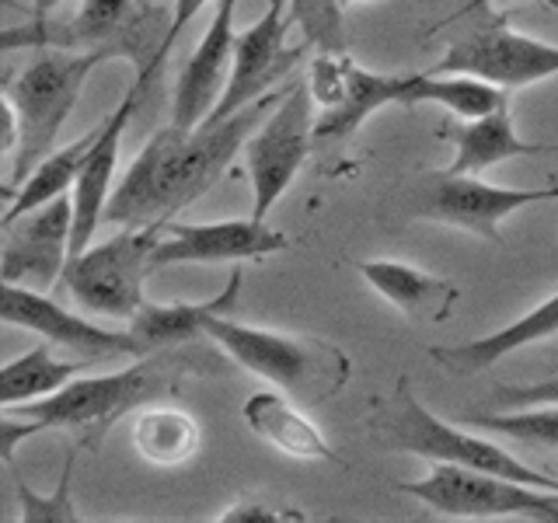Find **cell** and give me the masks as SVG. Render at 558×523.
Masks as SVG:
<instances>
[{
  "label": "cell",
  "mask_w": 558,
  "mask_h": 523,
  "mask_svg": "<svg viewBox=\"0 0 558 523\" xmlns=\"http://www.w3.org/2000/svg\"><path fill=\"white\" fill-rule=\"evenodd\" d=\"M109 60V52L39 49L35 63H28L14 81H8L4 150L11 154V179L4 182V196H11L32 174V168L57 147L87 81Z\"/></svg>",
  "instance_id": "obj_3"
},
{
  "label": "cell",
  "mask_w": 558,
  "mask_h": 523,
  "mask_svg": "<svg viewBox=\"0 0 558 523\" xmlns=\"http://www.w3.org/2000/svg\"><path fill=\"white\" fill-rule=\"evenodd\" d=\"M101 130H105V119L98 122L95 130H87L84 136L70 139L66 147H52L43 161L32 168L28 179L17 185L11 196H4V203H8L4 206V223L28 214V209H39V206H46L52 199L70 196V188H74L77 174L84 168V157H87V150L95 147V139L101 136Z\"/></svg>",
  "instance_id": "obj_25"
},
{
  "label": "cell",
  "mask_w": 558,
  "mask_h": 523,
  "mask_svg": "<svg viewBox=\"0 0 558 523\" xmlns=\"http://www.w3.org/2000/svg\"><path fill=\"white\" fill-rule=\"evenodd\" d=\"M147 0H81L74 14L25 22L0 35L4 52L14 49H74V52H109L112 60H130L136 70V87H147L161 70V46L168 22Z\"/></svg>",
  "instance_id": "obj_5"
},
{
  "label": "cell",
  "mask_w": 558,
  "mask_h": 523,
  "mask_svg": "<svg viewBox=\"0 0 558 523\" xmlns=\"http://www.w3.org/2000/svg\"><path fill=\"white\" fill-rule=\"evenodd\" d=\"M144 87H130L116 109L105 115V130L95 139V147L87 150L84 168L77 174L74 188H70V203H74V244L70 252L81 255L87 244H92L95 231L105 223V209H109L112 188H116V168H119V147H122V133H126L130 119L140 105ZM70 255V258H74Z\"/></svg>",
  "instance_id": "obj_18"
},
{
  "label": "cell",
  "mask_w": 558,
  "mask_h": 523,
  "mask_svg": "<svg viewBox=\"0 0 558 523\" xmlns=\"http://www.w3.org/2000/svg\"><path fill=\"white\" fill-rule=\"evenodd\" d=\"M506 4H513V0H464V8H461V11H453L444 25L464 22V17H475V14H485V11H493V8H506ZM444 25H440V28H444Z\"/></svg>",
  "instance_id": "obj_34"
},
{
  "label": "cell",
  "mask_w": 558,
  "mask_h": 523,
  "mask_svg": "<svg viewBox=\"0 0 558 523\" xmlns=\"http://www.w3.org/2000/svg\"><path fill=\"white\" fill-rule=\"evenodd\" d=\"M314 95L307 81H293L276 109L244 144V171L252 185V217L269 220L276 203L287 196L307 165L314 144Z\"/></svg>",
  "instance_id": "obj_9"
},
{
  "label": "cell",
  "mask_w": 558,
  "mask_h": 523,
  "mask_svg": "<svg viewBox=\"0 0 558 523\" xmlns=\"http://www.w3.org/2000/svg\"><path fill=\"white\" fill-rule=\"evenodd\" d=\"M371 436L384 450L412 453V458H423L429 464L444 461L523 485L558 488V475L531 467L527 461H520L517 453L499 447L496 440H485L475 429H461L458 423H447L433 409H426L423 398L409 388V380H398L395 391L377 401V409L371 415Z\"/></svg>",
  "instance_id": "obj_6"
},
{
  "label": "cell",
  "mask_w": 558,
  "mask_h": 523,
  "mask_svg": "<svg viewBox=\"0 0 558 523\" xmlns=\"http://www.w3.org/2000/svg\"><path fill=\"white\" fill-rule=\"evenodd\" d=\"M290 14L314 52H345L342 0H290Z\"/></svg>",
  "instance_id": "obj_29"
},
{
  "label": "cell",
  "mask_w": 558,
  "mask_h": 523,
  "mask_svg": "<svg viewBox=\"0 0 558 523\" xmlns=\"http://www.w3.org/2000/svg\"><path fill=\"white\" fill-rule=\"evenodd\" d=\"M409 74H377L363 70L345 52H318L311 63V95L322 105L314 122V139H345L353 136L374 112L401 105V87Z\"/></svg>",
  "instance_id": "obj_12"
},
{
  "label": "cell",
  "mask_w": 558,
  "mask_h": 523,
  "mask_svg": "<svg viewBox=\"0 0 558 523\" xmlns=\"http://www.w3.org/2000/svg\"><path fill=\"white\" fill-rule=\"evenodd\" d=\"M287 234L269 220H209L182 223L168 220L165 234L154 248V272L168 266H217V262H262L276 252H287Z\"/></svg>",
  "instance_id": "obj_16"
},
{
  "label": "cell",
  "mask_w": 558,
  "mask_h": 523,
  "mask_svg": "<svg viewBox=\"0 0 558 523\" xmlns=\"http://www.w3.org/2000/svg\"><path fill=\"white\" fill-rule=\"evenodd\" d=\"M429 70L433 74H475L506 92H520V87L558 77V42L523 35L502 17H485V22L471 25L461 39H453L440 63H433Z\"/></svg>",
  "instance_id": "obj_11"
},
{
  "label": "cell",
  "mask_w": 558,
  "mask_h": 523,
  "mask_svg": "<svg viewBox=\"0 0 558 523\" xmlns=\"http://www.w3.org/2000/svg\"><path fill=\"white\" fill-rule=\"evenodd\" d=\"M220 523H301L307 520L304 513H296V510H287V506H269V502H258V499H241V502H231L227 510L217 516Z\"/></svg>",
  "instance_id": "obj_32"
},
{
  "label": "cell",
  "mask_w": 558,
  "mask_h": 523,
  "mask_svg": "<svg viewBox=\"0 0 558 523\" xmlns=\"http://www.w3.org/2000/svg\"><path fill=\"white\" fill-rule=\"evenodd\" d=\"M63 4L66 0H32V22H46V17H52Z\"/></svg>",
  "instance_id": "obj_35"
},
{
  "label": "cell",
  "mask_w": 558,
  "mask_h": 523,
  "mask_svg": "<svg viewBox=\"0 0 558 523\" xmlns=\"http://www.w3.org/2000/svg\"><path fill=\"white\" fill-rule=\"evenodd\" d=\"M436 136L447 139L453 147V161L444 168L450 174H478L485 168L513 161V157H534L548 150L545 144H531V139L520 136L517 122L510 115V105H502V109L478 115V119L440 122Z\"/></svg>",
  "instance_id": "obj_21"
},
{
  "label": "cell",
  "mask_w": 558,
  "mask_h": 523,
  "mask_svg": "<svg viewBox=\"0 0 558 523\" xmlns=\"http://www.w3.org/2000/svg\"><path fill=\"white\" fill-rule=\"evenodd\" d=\"M209 4V0H174L171 4V14H168V32H165V46H161V63L171 52V46L179 42V35L196 22V14Z\"/></svg>",
  "instance_id": "obj_33"
},
{
  "label": "cell",
  "mask_w": 558,
  "mask_h": 523,
  "mask_svg": "<svg viewBox=\"0 0 558 523\" xmlns=\"http://www.w3.org/2000/svg\"><path fill=\"white\" fill-rule=\"evenodd\" d=\"M206 339L241 370L269 380L276 391L301 401L304 409L342 394L353 374V360L339 345L314 336H290L279 328L244 325L231 314H214L206 321Z\"/></svg>",
  "instance_id": "obj_4"
},
{
  "label": "cell",
  "mask_w": 558,
  "mask_h": 523,
  "mask_svg": "<svg viewBox=\"0 0 558 523\" xmlns=\"http://www.w3.org/2000/svg\"><path fill=\"white\" fill-rule=\"evenodd\" d=\"M398 492L418 499L447 520H534L558 523V488H537L485 475L475 467L436 461L418 482H401Z\"/></svg>",
  "instance_id": "obj_8"
},
{
  "label": "cell",
  "mask_w": 558,
  "mask_h": 523,
  "mask_svg": "<svg viewBox=\"0 0 558 523\" xmlns=\"http://www.w3.org/2000/svg\"><path fill=\"white\" fill-rule=\"evenodd\" d=\"M241 283L244 272L234 269L227 287L209 296V301L199 304H144V311L136 314L133 321H126V328L133 331V339L140 345V356L150 353H165V349H182L192 342H209L206 339V321L214 314H234V304L241 296Z\"/></svg>",
  "instance_id": "obj_22"
},
{
  "label": "cell",
  "mask_w": 558,
  "mask_h": 523,
  "mask_svg": "<svg viewBox=\"0 0 558 523\" xmlns=\"http://www.w3.org/2000/svg\"><path fill=\"white\" fill-rule=\"evenodd\" d=\"M74 453L66 458L63 464V478L60 485L52 488L49 496H39L28 482L17 478L14 488H17V502H22V520L25 523H74L81 520V513H74V499H70V482H74Z\"/></svg>",
  "instance_id": "obj_30"
},
{
  "label": "cell",
  "mask_w": 558,
  "mask_h": 523,
  "mask_svg": "<svg viewBox=\"0 0 558 523\" xmlns=\"http://www.w3.org/2000/svg\"><path fill=\"white\" fill-rule=\"evenodd\" d=\"M360 276L377 296L401 311L409 325H444L461 301V287L398 258L360 262Z\"/></svg>",
  "instance_id": "obj_19"
},
{
  "label": "cell",
  "mask_w": 558,
  "mask_h": 523,
  "mask_svg": "<svg viewBox=\"0 0 558 523\" xmlns=\"http://www.w3.org/2000/svg\"><path fill=\"white\" fill-rule=\"evenodd\" d=\"M287 87L262 95L234 115L203 119L192 130L174 126V122L157 130L116 182L105 223L150 227L174 220L223 179V171L234 165L248 136L262 126V119L287 95Z\"/></svg>",
  "instance_id": "obj_1"
},
{
  "label": "cell",
  "mask_w": 558,
  "mask_h": 523,
  "mask_svg": "<svg viewBox=\"0 0 558 523\" xmlns=\"http://www.w3.org/2000/svg\"><path fill=\"white\" fill-rule=\"evenodd\" d=\"M74 244V203L70 196L52 199L39 209L4 223L0 241V279L17 287L46 290L60 283Z\"/></svg>",
  "instance_id": "obj_15"
},
{
  "label": "cell",
  "mask_w": 558,
  "mask_h": 523,
  "mask_svg": "<svg viewBox=\"0 0 558 523\" xmlns=\"http://www.w3.org/2000/svg\"><path fill=\"white\" fill-rule=\"evenodd\" d=\"M147 4H150V0H147Z\"/></svg>",
  "instance_id": "obj_38"
},
{
  "label": "cell",
  "mask_w": 558,
  "mask_h": 523,
  "mask_svg": "<svg viewBox=\"0 0 558 523\" xmlns=\"http://www.w3.org/2000/svg\"><path fill=\"white\" fill-rule=\"evenodd\" d=\"M182 349L140 356L126 370L116 374H81L57 394L4 409L0 412V453H4V461L14 464L17 443L52 429H66L81 443L98 447V440L112 429V423L154 405L157 398L174 391L179 380L196 370L199 363H217L203 349L199 353H182Z\"/></svg>",
  "instance_id": "obj_2"
},
{
  "label": "cell",
  "mask_w": 558,
  "mask_h": 523,
  "mask_svg": "<svg viewBox=\"0 0 558 523\" xmlns=\"http://www.w3.org/2000/svg\"><path fill=\"white\" fill-rule=\"evenodd\" d=\"M551 336H558V293L545 296V301L534 304L527 314H520L517 321L502 325L493 336L458 342V345H433L429 360L458 377H471V374L493 370L506 356H513L534 342H545Z\"/></svg>",
  "instance_id": "obj_20"
},
{
  "label": "cell",
  "mask_w": 558,
  "mask_h": 523,
  "mask_svg": "<svg viewBox=\"0 0 558 523\" xmlns=\"http://www.w3.org/2000/svg\"><path fill=\"white\" fill-rule=\"evenodd\" d=\"M464 426L506 436V440H517L523 447L558 450V401H551V405L499 409L488 415H471V418H464Z\"/></svg>",
  "instance_id": "obj_28"
},
{
  "label": "cell",
  "mask_w": 558,
  "mask_h": 523,
  "mask_svg": "<svg viewBox=\"0 0 558 523\" xmlns=\"http://www.w3.org/2000/svg\"><path fill=\"white\" fill-rule=\"evenodd\" d=\"M360 4H374V0H342V8L349 11V8H360Z\"/></svg>",
  "instance_id": "obj_36"
},
{
  "label": "cell",
  "mask_w": 558,
  "mask_h": 523,
  "mask_svg": "<svg viewBox=\"0 0 558 523\" xmlns=\"http://www.w3.org/2000/svg\"><path fill=\"white\" fill-rule=\"evenodd\" d=\"M558 199V185L545 188H510V185H488L471 174L450 171H423L409 188V214L415 220L447 223L499 244V227L513 214L537 203Z\"/></svg>",
  "instance_id": "obj_10"
},
{
  "label": "cell",
  "mask_w": 558,
  "mask_h": 523,
  "mask_svg": "<svg viewBox=\"0 0 558 523\" xmlns=\"http://www.w3.org/2000/svg\"><path fill=\"white\" fill-rule=\"evenodd\" d=\"M558 401V374L534 380V384H499L496 405L499 409H527V405H551Z\"/></svg>",
  "instance_id": "obj_31"
},
{
  "label": "cell",
  "mask_w": 558,
  "mask_h": 523,
  "mask_svg": "<svg viewBox=\"0 0 558 523\" xmlns=\"http://www.w3.org/2000/svg\"><path fill=\"white\" fill-rule=\"evenodd\" d=\"M133 447L157 467H179L199 450V423L182 409L147 405L133 418Z\"/></svg>",
  "instance_id": "obj_27"
},
{
  "label": "cell",
  "mask_w": 558,
  "mask_h": 523,
  "mask_svg": "<svg viewBox=\"0 0 558 523\" xmlns=\"http://www.w3.org/2000/svg\"><path fill=\"white\" fill-rule=\"evenodd\" d=\"M234 11L238 0H214V17H209L206 35L192 49V57L185 60L179 74V84H174V101H171L174 126L182 130L199 126L220 105L227 77H231L234 66V42H238Z\"/></svg>",
  "instance_id": "obj_17"
},
{
  "label": "cell",
  "mask_w": 558,
  "mask_h": 523,
  "mask_svg": "<svg viewBox=\"0 0 558 523\" xmlns=\"http://www.w3.org/2000/svg\"><path fill=\"white\" fill-rule=\"evenodd\" d=\"M244 423L248 429L266 440L272 450L287 453L293 461H325V464H342L339 453L331 450L325 433L307 418L301 401H293L283 391H262L244 401Z\"/></svg>",
  "instance_id": "obj_23"
},
{
  "label": "cell",
  "mask_w": 558,
  "mask_h": 523,
  "mask_svg": "<svg viewBox=\"0 0 558 523\" xmlns=\"http://www.w3.org/2000/svg\"><path fill=\"white\" fill-rule=\"evenodd\" d=\"M290 28H293L290 0H266V11H262L258 22L238 32L231 77H227L223 98L217 109L209 112V119L234 115L244 105L276 92V87L290 77V70L301 63L307 52V42L290 46L287 39Z\"/></svg>",
  "instance_id": "obj_13"
},
{
  "label": "cell",
  "mask_w": 558,
  "mask_h": 523,
  "mask_svg": "<svg viewBox=\"0 0 558 523\" xmlns=\"http://www.w3.org/2000/svg\"><path fill=\"white\" fill-rule=\"evenodd\" d=\"M401 105H436L458 119H478L510 105V92L475 74H409L401 87Z\"/></svg>",
  "instance_id": "obj_24"
},
{
  "label": "cell",
  "mask_w": 558,
  "mask_h": 523,
  "mask_svg": "<svg viewBox=\"0 0 558 523\" xmlns=\"http://www.w3.org/2000/svg\"><path fill=\"white\" fill-rule=\"evenodd\" d=\"M161 234L165 223L119 227L112 238L87 244L81 255L66 262L60 279L70 301L101 318L133 321L147 304L144 283L154 272V248Z\"/></svg>",
  "instance_id": "obj_7"
},
{
  "label": "cell",
  "mask_w": 558,
  "mask_h": 523,
  "mask_svg": "<svg viewBox=\"0 0 558 523\" xmlns=\"http://www.w3.org/2000/svg\"><path fill=\"white\" fill-rule=\"evenodd\" d=\"M87 363H95V360H84V363L60 360L52 353V342H39L35 349H28L25 356L4 363V370H0V409L57 394L60 388H66L70 380L87 370Z\"/></svg>",
  "instance_id": "obj_26"
},
{
  "label": "cell",
  "mask_w": 558,
  "mask_h": 523,
  "mask_svg": "<svg viewBox=\"0 0 558 523\" xmlns=\"http://www.w3.org/2000/svg\"><path fill=\"white\" fill-rule=\"evenodd\" d=\"M0 318L14 328L35 331L39 339L74 349L84 360H140V345L130 328H105L84 314L66 311L52 296L32 287L4 283L0 293Z\"/></svg>",
  "instance_id": "obj_14"
},
{
  "label": "cell",
  "mask_w": 558,
  "mask_h": 523,
  "mask_svg": "<svg viewBox=\"0 0 558 523\" xmlns=\"http://www.w3.org/2000/svg\"><path fill=\"white\" fill-rule=\"evenodd\" d=\"M551 4H555V8H558V0H551Z\"/></svg>",
  "instance_id": "obj_37"
}]
</instances>
